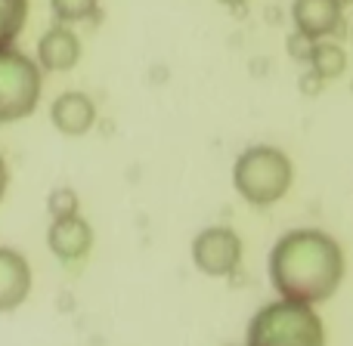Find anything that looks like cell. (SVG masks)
Masks as SVG:
<instances>
[{"instance_id": "obj_1", "label": "cell", "mask_w": 353, "mask_h": 346, "mask_svg": "<svg viewBox=\"0 0 353 346\" xmlns=\"http://www.w3.org/2000/svg\"><path fill=\"white\" fill-rule=\"evenodd\" d=\"M270 279L282 300L323 303L344 279V250L323 229L285 232L270 250Z\"/></svg>"}, {"instance_id": "obj_2", "label": "cell", "mask_w": 353, "mask_h": 346, "mask_svg": "<svg viewBox=\"0 0 353 346\" xmlns=\"http://www.w3.org/2000/svg\"><path fill=\"white\" fill-rule=\"evenodd\" d=\"M248 346H325V328L316 310L294 300H276L251 316Z\"/></svg>"}, {"instance_id": "obj_3", "label": "cell", "mask_w": 353, "mask_h": 346, "mask_svg": "<svg viewBox=\"0 0 353 346\" xmlns=\"http://www.w3.org/2000/svg\"><path fill=\"white\" fill-rule=\"evenodd\" d=\"M292 180V158L276 146H248L232 164V186L254 207H270L285 198Z\"/></svg>"}, {"instance_id": "obj_4", "label": "cell", "mask_w": 353, "mask_h": 346, "mask_svg": "<svg viewBox=\"0 0 353 346\" xmlns=\"http://www.w3.org/2000/svg\"><path fill=\"white\" fill-rule=\"evenodd\" d=\"M41 65L25 53L6 47L0 50V124L28 118L41 99Z\"/></svg>"}, {"instance_id": "obj_5", "label": "cell", "mask_w": 353, "mask_h": 346, "mask_svg": "<svg viewBox=\"0 0 353 346\" xmlns=\"http://www.w3.org/2000/svg\"><path fill=\"white\" fill-rule=\"evenodd\" d=\"M192 263L211 279H226L242 263V238L230 226H208L192 238Z\"/></svg>"}, {"instance_id": "obj_6", "label": "cell", "mask_w": 353, "mask_h": 346, "mask_svg": "<svg viewBox=\"0 0 353 346\" xmlns=\"http://www.w3.org/2000/svg\"><path fill=\"white\" fill-rule=\"evenodd\" d=\"M47 244L53 250L56 260L62 263H81L93 248V229L84 217H59L50 223Z\"/></svg>"}, {"instance_id": "obj_7", "label": "cell", "mask_w": 353, "mask_h": 346, "mask_svg": "<svg viewBox=\"0 0 353 346\" xmlns=\"http://www.w3.org/2000/svg\"><path fill=\"white\" fill-rule=\"evenodd\" d=\"M344 6L341 0H294L292 19L298 34L310 37V41H323V37L335 34L341 28Z\"/></svg>"}, {"instance_id": "obj_8", "label": "cell", "mask_w": 353, "mask_h": 346, "mask_svg": "<svg viewBox=\"0 0 353 346\" xmlns=\"http://www.w3.org/2000/svg\"><path fill=\"white\" fill-rule=\"evenodd\" d=\"M50 121L65 136H84L87 130L97 124V105H93V99L87 96V93L68 90L53 99V105H50Z\"/></svg>"}, {"instance_id": "obj_9", "label": "cell", "mask_w": 353, "mask_h": 346, "mask_svg": "<svg viewBox=\"0 0 353 346\" xmlns=\"http://www.w3.org/2000/svg\"><path fill=\"white\" fill-rule=\"evenodd\" d=\"M31 294V266L19 250L0 248V312H12Z\"/></svg>"}, {"instance_id": "obj_10", "label": "cell", "mask_w": 353, "mask_h": 346, "mask_svg": "<svg viewBox=\"0 0 353 346\" xmlns=\"http://www.w3.org/2000/svg\"><path fill=\"white\" fill-rule=\"evenodd\" d=\"M81 59V41L68 25H56V28L43 31L37 41V65L47 72H72Z\"/></svg>"}, {"instance_id": "obj_11", "label": "cell", "mask_w": 353, "mask_h": 346, "mask_svg": "<svg viewBox=\"0 0 353 346\" xmlns=\"http://www.w3.org/2000/svg\"><path fill=\"white\" fill-rule=\"evenodd\" d=\"M310 62V72L316 74L319 80H332L341 78L344 68H347V53H344L338 43H325V41H313V50L307 56Z\"/></svg>"}, {"instance_id": "obj_12", "label": "cell", "mask_w": 353, "mask_h": 346, "mask_svg": "<svg viewBox=\"0 0 353 346\" xmlns=\"http://www.w3.org/2000/svg\"><path fill=\"white\" fill-rule=\"evenodd\" d=\"M25 19H28V0H0V50L12 47Z\"/></svg>"}, {"instance_id": "obj_13", "label": "cell", "mask_w": 353, "mask_h": 346, "mask_svg": "<svg viewBox=\"0 0 353 346\" xmlns=\"http://www.w3.org/2000/svg\"><path fill=\"white\" fill-rule=\"evenodd\" d=\"M50 6H53V16L59 19L62 25H68V22H84V19H90L93 12H97L99 0H50Z\"/></svg>"}, {"instance_id": "obj_14", "label": "cell", "mask_w": 353, "mask_h": 346, "mask_svg": "<svg viewBox=\"0 0 353 346\" xmlns=\"http://www.w3.org/2000/svg\"><path fill=\"white\" fill-rule=\"evenodd\" d=\"M78 192H74L72 186H56L53 192H50V198H47V210H50V217L53 219H59V217H74L78 213Z\"/></svg>"}, {"instance_id": "obj_15", "label": "cell", "mask_w": 353, "mask_h": 346, "mask_svg": "<svg viewBox=\"0 0 353 346\" xmlns=\"http://www.w3.org/2000/svg\"><path fill=\"white\" fill-rule=\"evenodd\" d=\"M288 47H292L294 59H307V56H310V50H313V41H310V37H304V34H294Z\"/></svg>"}, {"instance_id": "obj_16", "label": "cell", "mask_w": 353, "mask_h": 346, "mask_svg": "<svg viewBox=\"0 0 353 346\" xmlns=\"http://www.w3.org/2000/svg\"><path fill=\"white\" fill-rule=\"evenodd\" d=\"M6 186H10V171H6V161H3V155H0V201H3V195H6Z\"/></svg>"}, {"instance_id": "obj_17", "label": "cell", "mask_w": 353, "mask_h": 346, "mask_svg": "<svg viewBox=\"0 0 353 346\" xmlns=\"http://www.w3.org/2000/svg\"><path fill=\"white\" fill-rule=\"evenodd\" d=\"M220 3H223V6H242L245 0H220Z\"/></svg>"}]
</instances>
